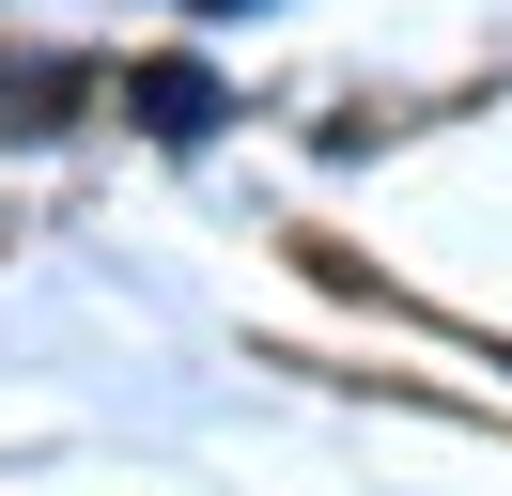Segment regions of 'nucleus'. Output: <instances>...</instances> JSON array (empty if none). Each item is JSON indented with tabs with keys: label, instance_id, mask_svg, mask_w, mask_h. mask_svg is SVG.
Segmentation results:
<instances>
[{
	"label": "nucleus",
	"instance_id": "nucleus-3",
	"mask_svg": "<svg viewBox=\"0 0 512 496\" xmlns=\"http://www.w3.org/2000/svg\"><path fill=\"white\" fill-rule=\"evenodd\" d=\"M187 16H264V0H187Z\"/></svg>",
	"mask_w": 512,
	"mask_h": 496
},
{
	"label": "nucleus",
	"instance_id": "nucleus-1",
	"mask_svg": "<svg viewBox=\"0 0 512 496\" xmlns=\"http://www.w3.org/2000/svg\"><path fill=\"white\" fill-rule=\"evenodd\" d=\"M125 109H140V140H171V155H202V140H218V78H202V62H140V78H125Z\"/></svg>",
	"mask_w": 512,
	"mask_h": 496
},
{
	"label": "nucleus",
	"instance_id": "nucleus-2",
	"mask_svg": "<svg viewBox=\"0 0 512 496\" xmlns=\"http://www.w3.org/2000/svg\"><path fill=\"white\" fill-rule=\"evenodd\" d=\"M78 93H94L78 62H0V124H16V140H47V124H63Z\"/></svg>",
	"mask_w": 512,
	"mask_h": 496
}]
</instances>
